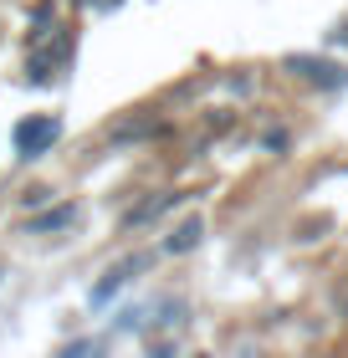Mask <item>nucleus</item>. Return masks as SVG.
<instances>
[{"mask_svg":"<svg viewBox=\"0 0 348 358\" xmlns=\"http://www.w3.org/2000/svg\"><path fill=\"white\" fill-rule=\"evenodd\" d=\"M57 138H62V123L52 118V113H36V118L15 123V154H21V159H41Z\"/></svg>","mask_w":348,"mask_h":358,"instance_id":"1","label":"nucleus"},{"mask_svg":"<svg viewBox=\"0 0 348 358\" xmlns=\"http://www.w3.org/2000/svg\"><path fill=\"white\" fill-rule=\"evenodd\" d=\"M287 72L312 83V87H348V72L333 67V62H323V57H287Z\"/></svg>","mask_w":348,"mask_h":358,"instance_id":"2","label":"nucleus"},{"mask_svg":"<svg viewBox=\"0 0 348 358\" xmlns=\"http://www.w3.org/2000/svg\"><path fill=\"white\" fill-rule=\"evenodd\" d=\"M134 271H144V262H139V256H134V262H118V266H113V271L103 276V282L92 287V307L113 302V292H123V287H128V276H134Z\"/></svg>","mask_w":348,"mask_h":358,"instance_id":"3","label":"nucleus"},{"mask_svg":"<svg viewBox=\"0 0 348 358\" xmlns=\"http://www.w3.org/2000/svg\"><path fill=\"white\" fill-rule=\"evenodd\" d=\"M72 220H77V205H57V210H46V215L26 220V231L31 236H57V231H67Z\"/></svg>","mask_w":348,"mask_h":358,"instance_id":"4","label":"nucleus"},{"mask_svg":"<svg viewBox=\"0 0 348 358\" xmlns=\"http://www.w3.org/2000/svg\"><path fill=\"white\" fill-rule=\"evenodd\" d=\"M200 241H205V220H185L169 241H164V251H169V256H185V251L200 246Z\"/></svg>","mask_w":348,"mask_h":358,"instance_id":"5","label":"nucleus"},{"mask_svg":"<svg viewBox=\"0 0 348 358\" xmlns=\"http://www.w3.org/2000/svg\"><path fill=\"white\" fill-rule=\"evenodd\" d=\"M179 200H185V194H154L148 205H139L134 215H128V225H148L154 215H164V210H169V205H179Z\"/></svg>","mask_w":348,"mask_h":358,"instance_id":"6","label":"nucleus"},{"mask_svg":"<svg viewBox=\"0 0 348 358\" xmlns=\"http://www.w3.org/2000/svg\"><path fill=\"white\" fill-rule=\"evenodd\" d=\"M328 41H333V46L343 41V46H348V26H343V31H333V36H328Z\"/></svg>","mask_w":348,"mask_h":358,"instance_id":"7","label":"nucleus"}]
</instances>
